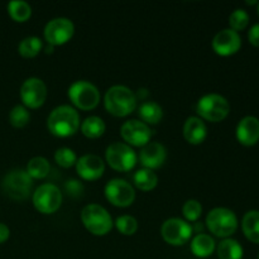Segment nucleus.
<instances>
[{"instance_id": "nucleus-37", "label": "nucleus", "mask_w": 259, "mask_h": 259, "mask_svg": "<svg viewBox=\"0 0 259 259\" xmlns=\"http://www.w3.org/2000/svg\"><path fill=\"white\" fill-rule=\"evenodd\" d=\"M52 51H53V46L48 45L47 47H46V52H47V53H52Z\"/></svg>"}, {"instance_id": "nucleus-27", "label": "nucleus", "mask_w": 259, "mask_h": 259, "mask_svg": "<svg viewBox=\"0 0 259 259\" xmlns=\"http://www.w3.org/2000/svg\"><path fill=\"white\" fill-rule=\"evenodd\" d=\"M51 166L48 161L43 157H34L30 159L27 164V174L29 175L32 179L42 180L48 176L50 174Z\"/></svg>"}, {"instance_id": "nucleus-34", "label": "nucleus", "mask_w": 259, "mask_h": 259, "mask_svg": "<svg viewBox=\"0 0 259 259\" xmlns=\"http://www.w3.org/2000/svg\"><path fill=\"white\" fill-rule=\"evenodd\" d=\"M66 191L71 197H80L83 194V185L77 180H70L65 185Z\"/></svg>"}, {"instance_id": "nucleus-24", "label": "nucleus", "mask_w": 259, "mask_h": 259, "mask_svg": "<svg viewBox=\"0 0 259 259\" xmlns=\"http://www.w3.org/2000/svg\"><path fill=\"white\" fill-rule=\"evenodd\" d=\"M158 184V177L152 169L142 168L134 175V185L142 191H152Z\"/></svg>"}, {"instance_id": "nucleus-10", "label": "nucleus", "mask_w": 259, "mask_h": 259, "mask_svg": "<svg viewBox=\"0 0 259 259\" xmlns=\"http://www.w3.org/2000/svg\"><path fill=\"white\" fill-rule=\"evenodd\" d=\"M192 232L194 229L189 223L182 219H177V218L166 220L161 228V234L164 242L175 247L186 244L191 238Z\"/></svg>"}, {"instance_id": "nucleus-17", "label": "nucleus", "mask_w": 259, "mask_h": 259, "mask_svg": "<svg viewBox=\"0 0 259 259\" xmlns=\"http://www.w3.org/2000/svg\"><path fill=\"white\" fill-rule=\"evenodd\" d=\"M167 158V152L163 144L157 143V142H149L144 147H142V151L139 153V159L143 164L144 168L154 169L161 167Z\"/></svg>"}, {"instance_id": "nucleus-26", "label": "nucleus", "mask_w": 259, "mask_h": 259, "mask_svg": "<svg viewBox=\"0 0 259 259\" xmlns=\"http://www.w3.org/2000/svg\"><path fill=\"white\" fill-rule=\"evenodd\" d=\"M8 12L15 22H27L32 15V8L28 3L22 2V0H14L8 4Z\"/></svg>"}, {"instance_id": "nucleus-16", "label": "nucleus", "mask_w": 259, "mask_h": 259, "mask_svg": "<svg viewBox=\"0 0 259 259\" xmlns=\"http://www.w3.org/2000/svg\"><path fill=\"white\" fill-rule=\"evenodd\" d=\"M76 171L82 180L86 181H95L104 175L105 163L100 157L95 154H86L78 158L76 162Z\"/></svg>"}, {"instance_id": "nucleus-7", "label": "nucleus", "mask_w": 259, "mask_h": 259, "mask_svg": "<svg viewBox=\"0 0 259 259\" xmlns=\"http://www.w3.org/2000/svg\"><path fill=\"white\" fill-rule=\"evenodd\" d=\"M68 98L76 108L81 110H93L99 105L100 93L95 85L89 81L80 80L70 86Z\"/></svg>"}, {"instance_id": "nucleus-36", "label": "nucleus", "mask_w": 259, "mask_h": 259, "mask_svg": "<svg viewBox=\"0 0 259 259\" xmlns=\"http://www.w3.org/2000/svg\"><path fill=\"white\" fill-rule=\"evenodd\" d=\"M9 235H10L9 228H8L5 224H3V223H0V244L7 242V240L9 239Z\"/></svg>"}, {"instance_id": "nucleus-33", "label": "nucleus", "mask_w": 259, "mask_h": 259, "mask_svg": "<svg viewBox=\"0 0 259 259\" xmlns=\"http://www.w3.org/2000/svg\"><path fill=\"white\" fill-rule=\"evenodd\" d=\"M202 206L197 200H189L182 207V214L189 222H196L201 217Z\"/></svg>"}, {"instance_id": "nucleus-12", "label": "nucleus", "mask_w": 259, "mask_h": 259, "mask_svg": "<svg viewBox=\"0 0 259 259\" xmlns=\"http://www.w3.org/2000/svg\"><path fill=\"white\" fill-rule=\"evenodd\" d=\"M75 25L67 18H55L45 27V39L51 46H62L72 38Z\"/></svg>"}, {"instance_id": "nucleus-20", "label": "nucleus", "mask_w": 259, "mask_h": 259, "mask_svg": "<svg viewBox=\"0 0 259 259\" xmlns=\"http://www.w3.org/2000/svg\"><path fill=\"white\" fill-rule=\"evenodd\" d=\"M242 229L248 240L259 244V211L252 210L244 215L242 222Z\"/></svg>"}, {"instance_id": "nucleus-38", "label": "nucleus", "mask_w": 259, "mask_h": 259, "mask_svg": "<svg viewBox=\"0 0 259 259\" xmlns=\"http://www.w3.org/2000/svg\"><path fill=\"white\" fill-rule=\"evenodd\" d=\"M258 14H259V4H258Z\"/></svg>"}, {"instance_id": "nucleus-25", "label": "nucleus", "mask_w": 259, "mask_h": 259, "mask_svg": "<svg viewBox=\"0 0 259 259\" xmlns=\"http://www.w3.org/2000/svg\"><path fill=\"white\" fill-rule=\"evenodd\" d=\"M139 116L143 120V123L148 124H157L161 121L162 116H163V111L158 104L153 103V101H147L139 106L138 111Z\"/></svg>"}, {"instance_id": "nucleus-5", "label": "nucleus", "mask_w": 259, "mask_h": 259, "mask_svg": "<svg viewBox=\"0 0 259 259\" xmlns=\"http://www.w3.org/2000/svg\"><path fill=\"white\" fill-rule=\"evenodd\" d=\"M206 227L214 235L227 239L237 232L238 219L232 210L215 207L207 214Z\"/></svg>"}, {"instance_id": "nucleus-23", "label": "nucleus", "mask_w": 259, "mask_h": 259, "mask_svg": "<svg viewBox=\"0 0 259 259\" xmlns=\"http://www.w3.org/2000/svg\"><path fill=\"white\" fill-rule=\"evenodd\" d=\"M219 259H243V247L234 239H224L218 247Z\"/></svg>"}, {"instance_id": "nucleus-14", "label": "nucleus", "mask_w": 259, "mask_h": 259, "mask_svg": "<svg viewBox=\"0 0 259 259\" xmlns=\"http://www.w3.org/2000/svg\"><path fill=\"white\" fill-rule=\"evenodd\" d=\"M120 134L124 141L134 147H144L149 143L152 131L146 123L139 120H128L121 125Z\"/></svg>"}, {"instance_id": "nucleus-3", "label": "nucleus", "mask_w": 259, "mask_h": 259, "mask_svg": "<svg viewBox=\"0 0 259 259\" xmlns=\"http://www.w3.org/2000/svg\"><path fill=\"white\" fill-rule=\"evenodd\" d=\"M81 220L86 229L94 235L103 237L113 228V219L110 214L98 204H90L81 211Z\"/></svg>"}, {"instance_id": "nucleus-9", "label": "nucleus", "mask_w": 259, "mask_h": 259, "mask_svg": "<svg viewBox=\"0 0 259 259\" xmlns=\"http://www.w3.org/2000/svg\"><path fill=\"white\" fill-rule=\"evenodd\" d=\"M62 204V194L52 184L40 185L33 194V205L42 214H53Z\"/></svg>"}, {"instance_id": "nucleus-19", "label": "nucleus", "mask_w": 259, "mask_h": 259, "mask_svg": "<svg viewBox=\"0 0 259 259\" xmlns=\"http://www.w3.org/2000/svg\"><path fill=\"white\" fill-rule=\"evenodd\" d=\"M207 136L204 121L197 116H190L184 125V137L190 144H201Z\"/></svg>"}, {"instance_id": "nucleus-8", "label": "nucleus", "mask_w": 259, "mask_h": 259, "mask_svg": "<svg viewBox=\"0 0 259 259\" xmlns=\"http://www.w3.org/2000/svg\"><path fill=\"white\" fill-rule=\"evenodd\" d=\"M106 162L113 169L119 172H128L137 163V154L128 144L113 143L106 148Z\"/></svg>"}, {"instance_id": "nucleus-28", "label": "nucleus", "mask_w": 259, "mask_h": 259, "mask_svg": "<svg viewBox=\"0 0 259 259\" xmlns=\"http://www.w3.org/2000/svg\"><path fill=\"white\" fill-rule=\"evenodd\" d=\"M43 48L42 40L38 37H27L19 43L18 46V51H19L20 56L24 58H33L40 52Z\"/></svg>"}, {"instance_id": "nucleus-2", "label": "nucleus", "mask_w": 259, "mask_h": 259, "mask_svg": "<svg viewBox=\"0 0 259 259\" xmlns=\"http://www.w3.org/2000/svg\"><path fill=\"white\" fill-rule=\"evenodd\" d=\"M105 109L114 116H126L137 108V98L131 89L123 85L111 86L104 99Z\"/></svg>"}, {"instance_id": "nucleus-31", "label": "nucleus", "mask_w": 259, "mask_h": 259, "mask_svg": "<svg viewBox=\"0 0 259 259\" xmlns=\"http://www.w3.org/2000/svg\"><path fill=\"white\" fill-rule=\"evenodd\" d=\"M55 161L58 166L63 167V168H68V167H72L73 164H76L77 157H76L75 152L72 149L63 147V148H60L56 151Z\"/></svg>"}, {"instance_id": "nucleus-11", "label": "nucleus", "mask_w": 259, "mask_h": 259, "mask_svg": "<svg viewBox=\"0 0 259 259\" xmlns=\"http://www.w3.org/2000/svg\"><path fill=\"white\" fill-rule=\"evenodd\" d=\"M105 197L114 206L128 207L134 202L136 192L133 186L125 180L115 179L105 186Z\"/></svg>"}, {"instance_id": "nucleus-39", "label": "nucleus", "mask_w": 259, "mask_h": 259, "mask_svg": "<svg viewBox=\"0 0 259 259\" xmlns=\"http://www.w3.org/2000/svg\"><path fill=\"white\" fill-rule=\"evenodd\" d=\"M258 259H259V255H258Z\"/></svg>"}, {"instance_id": "nucleus-30", "label": "nucleus", "mask_w": 259, "mask_h": 259, "mask_svg": "<svg viewBox=\"0 0 259 259\" xmlns=\"http://www.w3.org/2000/svg\"><path fill=\"white\" fill-rule=\"evenodd\" d=\"M115 227L123 235H133L138 230V222L131 215H121L115 220Z\"/></svg>"}, {"instance_id": "nucleus-32", "label": "nucleus", "mask_w": 259, "mask_h": 259, "mask_svg": "<svg viewBox=\"0 0 259 259\" xmlns=\"http://www.w3.org/2000/svg\"><path fill=\"white\" fill-rule=\"evenodd\" d=\"M248 23H249V15L245 10L237 9L230 14L229 17V24L234 32H239L247 28Z\"/></svg>"}, {"instance_id": "nucleus-21", "label": "nucleus", "mask_w": 259, "mask_h": 259, "mask_svg": "<svg viewBox=\"0 0 259 259\" xmlns=\"http://www.w3.org/2000/svg\"><path fill=\"white\" fill-rule=\"evenodd\" d=\"M215 250V242L210 235L197 234L191 242V252L199 258H206Z\"/></svg>"}, {"instance_id": "nucleus-4", "label": "nucleus", "mask_w": 259, "mask_h": 259, "mask_svg": "<svg viewBox=\"0 0 259 259\" xmlns=\"http://www.w3.org/2000/svg\"><path fill=\"white\" fill-rule=\"evenodd\" d=\"M3 191L12 200L23 201L30 196L33 189V179L23 169H13L5 175L3 180Z\"/></svg>"}, {"instance_id": "nucleus-18", "label": "nucleus", "mask_w": 259, "mask_h": 259, "mask_svg": "<svg viewBox=\"0 0 259 259\" xmlns=\"http://www.w3.org/2000/svg\"><path fill=\"white\" fill-rule=\"evenodd\" d=\"M237 139L245 147H252L259 141V119L245 116L237 126Z\"/></svg>"}, {"instance_id": "nucleus-35", "label": "nucleus", "mask_w": 259, "mask_h": 259, "mask_svg": "<svg viewBox=\"0 0 259 259\" xmlns=\"http://www.w3.org/2000/svg\"><path fill=\"white\" fill-rule=\"evenodd\" d=\"M248 39L254 47H259V24L253 25L248 33Z\"/></svg>"}, {"instance_id": "nucleus-6", "label": "nucleus", "mask_w": 259, "mask_h": 259, "mask_svg": "<svg viewBox=\"0 0 259 259\" xmlns=\"http://www.w3.org/2000/svg\"><path fill=\"white\" fill-rule=\"evenodd\" d=\"M197 114L205 120L218 123L229 115L230 105L227 99L218 94H209L202 96L196 106Z\"/></svg>"}, {"instance_id": "nucleus-13", "label": "nucleus", "mask_w": 259, "mask_h": 259, "mask_svg": "<svg viewBox=\"0 0 259 259\" xmlns=\"http://www.w3.org/2000/svg\"><path fill=\"white\" fill-rule=\"evenodd\" d=\"M20 99L27 108H40L47 99L46 83L38 77L27 78L20 88Z\"/></svg>"}, {"instance_id": "nucleus-15", "label": "nucleus", "mask_w": 259, "mask_h": 259, "mask_svg": "<svg viewBox=\"0 0 259 259\" xmlns=\"http://www.w3.org/2000/svg\"><path fill=\"white\" fill-rule=\"evenodd\" d=\"M242 47L240 35L233 29H223L212 39V48L219 56H232Z\"/></svg>"}, {"instance_id": "nucleus-22", "label": "nucleus", "mask_w": 259, "mask_h": 259, "mask_svg": "<svg viewBox=\"0 0 259 259\" xmlns=\"http://www.w3.org/2000/svg\"><path fill=\"white\" fill-rule=\"evenodd\" d=\"M105 123L99 116H89L81 124V132H82L83 136L90 139L100 138L105 133Z\"/></svg>"}, {"instance_id": "nucleus-1", "label": "nucleus", "mask_w": 259, "mask_h": 259, "mask_svg": "<svg viewBox=\"0 0 259 259\" xmlns=\"http://www.w3.org/2000/svg\"><path fill=\"white\" fill-rule=\"evenodd\" d=\"M47 126L51 133L60 138L73 136L80 126V115L73 108L61 105L51 111L47 119Z\"/></svg>"}, {"instance_id": "nucleus-29", "label": "nucleus", "mask_w": 259, "mask_h": 259, "mask_svg": "<svg viewBox=\"0 0 259 259\" xmlns=\"http://www.w3.org/2000/svg\"><path fill=\"white\" fill-rule=\"evenodd\" d=\"M30 120V114L27 108L23 105H17L10 110L9 121L14 128H24Z\"/></svg>"}]
</instances>
